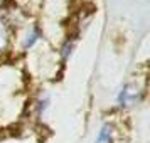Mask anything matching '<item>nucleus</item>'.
Returning a JSON list of instances; mask_svg holds the SVG:
<instances>
[{
    "label": "nucleus",
    "mask_w": 150,
    "mask_h": 143,
    "mask_svg": "<svg viewBox=\"0 0 150 143\" xmlns=\"http://www.w3.org/2000/svg\"><path fill=\"white\" fill-rule=\"evenodd\" d=\"M39 37H41V30L37 25H30L27 29V32H25V37H24V49H29L32 47L35 42L39 41Z\"/></svg>",
    "instance_id": "2"
},
{
    "label": "nucleus",
    "mask_w": 150,
    "mask_h": 143,
    "mask_svg": "<svg viewBox=\"0 0 150 143\" xmlns=\"http://www.w3.org/2000/svg\"><path fill=\"white\" fill-rule=\"evenodd\" d=\"M74 47V44H73V42H66V44H64V47H62V57H68L69 54H71V49Z\"/></svg>",
    "instance_id": "4"
},
{
    "label": "nucleus",
    "mask_w": 150,
    "mask_h": 143,
    "mask_svg": "<svg viewBox=\"0 0 150 143\" xmlns=\"http://www.w3.org/2000/svg\"><path fill=\"white\" fill-rule=\"evenodd\" d=\"M110 138H111V126H103L101 131H100V135L96 138L95 143H103V142H110Z\"/></svg>",
    "instance_id": "3"
},
{
    "label": "nucleus",
    "mask_w": 150,
    "mask_h": 143,
    "mask_svg": "<svg viewBox=\"0 0 150 143\" xmlns=\"http://www.w3.org/2000/svg\"><path fill=\"white\" fill-rule=\"evenodd\" d=\"M2 35H4V27H2V22H0V39H2Z\"/></svg>",
    "instance_id": "5"
},
{
    "label": "nucleus",
    "mask_w": 150,
    "mask_h": 143,
    "mask_svg": "<svg viewBox=\"0 0 150 143\" xmlns=\"http://www.w3.org/2000/svg\"><path fill=\"white\" fill-rule=\"evenodd\" d=\"M138 99V91H132V86L127 84V86H123V89L120 91V94H118V103L125 106V104H130V103H135Z\"/></svg>",
    "instance_id": "1"
}]
</instances>
